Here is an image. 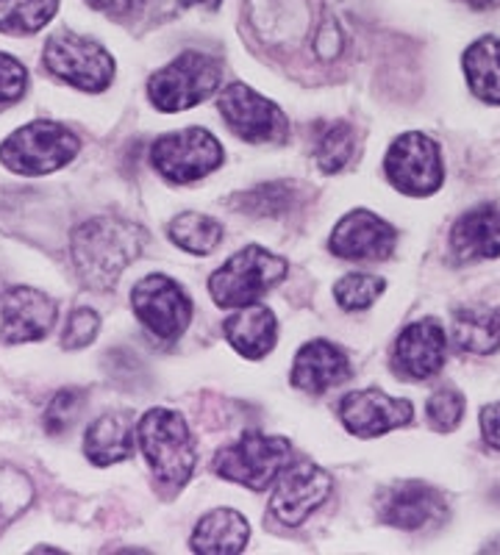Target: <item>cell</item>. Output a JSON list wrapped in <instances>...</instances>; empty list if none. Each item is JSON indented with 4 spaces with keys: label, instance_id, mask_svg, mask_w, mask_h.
Wrapping results in <instances>:
<instances>
[{
    "label": "cell",
    "instance_id": "cell-1",
    "mask_svg": "<svg viewBox=\"0 0 500 555\" xmlns=\"http://www.w3.org/2000/svg\"><path fill=\"white\" fill-rule=\"evenodd\" d=\"M148 247V231L117 215H101L73 228L70 256L81 284L95 292H112L123 272Z\"/></svg>",
    "mask_w": 500,
    "mask_h": 555
},
{
    "label": "cell",
    "instance_id": "cell-2",
    "mask_svg": "<svg viewBox=\"0 0 500 555\" xmlns=\"http://www.w3.org/2000/svg\"><path fill=\"white\" fill-rule=\"evenodd\" d=\"M137 444L158 483L172 492L190 483L197 467V444L181 411L162 405L145 411L137 423Z\"/></svg>",
    "mask_w": 500,
    "mask_h": 555
},
{
    "label": "cell",
    "instance_id": "cell-3",
    "mask_svg": "<svg viewBox=\"0 0 500 555\" xmlns=\"http://www.w3.org/2000/svg\"><path fill=\"white\" fill-rule=\"evenodd\" d=\"M81 153V137L56 120H31L0 142V167L23 178L51 176Z\"/></svg>",
    "mask_w": 500,
    "mask_h": 555
},
{
    "label": "cell",
    "instance_id": "cell-4",
    "mask_svg": "<svg viewBox=\"0 0 500 555\" xmlns=\"http://www.w3.org/2000/svg\"><path fill=\"white\" fill-rule=\"evenodd\" d=\"M42 67L64 87L87 95L106 92L115 83L117 73V62L106 44L76 31H56L44 39Z\"/></svg>",
    "mask_w": 500,
    "mask_h": 555
},
{
    "label": "cell",
    "instance_id": "cell-5",
    "mask_svg": "<svg viewBox=\"0 0 500 555\" xmlns=\"http://www.w3.org/2000/svg\"><path fill=\"white\" fill-rule=\"evenodd\" d=\"M290 272L284 256L261 245H245L231 253L209 278V295L217 309H240L259 304Z\"/></svg>",
    "mask_w": 500,
    "mask_h": 555
},
{
    "label": "cell",
    "instance_id": "cell-6",
    "mask_svg": "<svg viewBox=\"0 0 500 555\" xmlns=\"http://www.w3.org/2000/svg\"><path fill=\"white\" fill-rule=\"evenodd\" d=\"M222 83V64L201 51L178 53L148 78V101L156 112L178 114L195 108L217 95Z\"/></svg>",
    "mask_w": 500,
    "mask_h": 555
},
{
    "label": "cell",
    "instance_id": "cell-7",
    "mask_svg": "<svg viewBox=\"0 0 500 555\" xmlns=\"http://www.w3.org/2000/svg\"><path fill=\"white\" fill-rule=\"evenodd\" d=\"M290 439L261 434V430H247L240 439L217 450L211 469H215L217 478L229 480V483H240L251 492H265L290 467Z\"/></svg>",
    "mask_w": 500,
    "mask_h": 555
},
{
    "label": "cell",
    "instance_id": "cell-8",
    "mask_svg": "<svg viewBox=\"0 0 500 555\" xmlns=\"http://www.w3.org/2000/svg\"><path fill=\"white\" fill-rule=\"evenodd\" d=\"M151 167L165 178L167 183L184 186V183L203 181L217 172L226 162L222 142L203 126L178 128V131L162 133L151 145Z\"/></svg>",
    "mask_w": 500,
    "mask_h": 555
},
{
    "label": "cell",
    "instance_id": "cell-9",
    "mask_svg": "<svg viewBox=\"0 0 500 555\" xmlns=\"http://www.w3.org/2000/svg\"><path fill=\"white\" fill-rule=\"evenodd\" d=\"M384 176L406 197H431L445 186V156L437 139L406 131L384 156Z\"/></svg>",
    "mask_w": 500,
    "mask_h": 555
},
{
    "label": "cell",
    "instance_id": "cell-10",
    "mask_svg": "<svg viewBox=\"0 0 500 555\" xmlns=\"http://www.w3.org/2000/svg\"><path fill=\"white\" fill-rule=\"evenodd\" d=\"M217 112L229 131L247 145H284L290 139L284 108L242 81L229 83L217 95Z\"/></svg>",
    "mask_w": 500,
    "mask_h": 555
},
{
    "label": "cell",
    "instance_id": "cell-11",
    "mask_svg": "<svg viewBox=\"0 0 500 555\" xmlns=\"http://www.w3.org/2000/svg\"><path fill=\"white\" fill-rule=\"evenodd\" d=\"M131 309L142 328L162 341H176L195 314L184 286L165 272H151L131 286Z\"/></svg>",
    "mask_w": 500,
    "mask_h": 555
},
{
    "label": "cell",
    "instance_id": "cell-12",
    "mask_svg": "<svg viewBox=\"0 0 500 555\" xmlns=\"http://www.w3.org/2000/svg\"><path fill=\"white\" fill-rule=\"evenodd\" d=\"M331 489L334 480L315 461H290V467L279 475L272 489L270 517L286 528H298L329 503Z\"/></svg>",
    "mask_w": 500,
    "mask_h": 555
},
{
    "label": "cell",
    "instance_id": "cell-13",
    "mask_svg": "<svg viewBox=\"0 0 500 555\" xmlns=\"http://www.w3.org/2000/svg\"><path fill=\"white\" fill-rule=\"evenodd\" d=\"M59 300L37 286L14 284L0 297V341L31 345L56 328Z\"/></svg>",
    "mask_w": 500,
    "mask_h": 555
},
{
    "label": "cell",
    "instance_id": "cell-14",
    "mask_svg": "<svg viewBox=\"0 0 500 555\" xmlns=\"http://www.w3.org/2000/svg\"><path fill=\"white\" fill-rule=\"evenodd\" d=\"M375 514L389 528L414 533L439 522L448 514V500L425 480H395L375 498Z\"/></svg>",
    "mask_w": 500,
    "mask_h": 555
},
{
    "label": "cell",
    "instance_id": "cell-15",
    "mask_svg": "<svg viewBox=\"0 0 500 555\" xmlns=\"http://www.w3.org/2000/svg\"><path fill=\"white\" fill-rule=\"evenodd\" d=\"M448 359V334L434 317L409 322L393 345V373L412 384L437 378Z\"/></svg>",
    "mask_w": 500,
    "mask_h": 555
},
{
    "label": "cell",
    "instance_id": "cell-16",
    "mask_svg": "<svg viewBox=\"0 0 500 555\" xmlns=\"http://www.w3.org/2000/svg\"><path fill=\"white\" fill-rule=\"evenodd\" d=\"M336 411H339L345 430L359 436V439H375V436H384L389 430L406 428L414 420L412 400L395 398L379 386L348 391V395H343Z\"/></svg>",
    "mask_w": 500,
    "mask_h": 555
},
{
    "label": "cell",
    "instance_id": "cell-17",
    "mask_svg": "<svg viewBox=\"0 0 500 555\" xmlns=\"http://www.w3.org/2000/svg\"><path fill=\"white\" fill-rule=\"evenodd\" d=\"M398 231L375 211L354 208L334 225L329 236L331 256L343 261H386L395 256Z\"/></svg>",
    "mask_w": 500,
    "mask_h": 555
},
{
    "label": "cell",
    "instance_id": "cell-18",
    "mask_svg": "<svg viewBox=\"0 0 500 555\" xmlns=\"http://www.w3.org/2000/svg\"><path fill=\"white\" fill-rule=\"evenodd\" d=\"M448 250L459 264L500 259V208L495 203H478L462 211L450 225Z\"/></svg>",
    "mask_w": 500,
    "mask_h": 555
},
{
    "label": "cell",
    "instance_id": "cell-19",
    "mask_svg": "<svg viewBox=\"0 0 500 555\" xmlns=\"http://www.w3.org/2000/svg\"><path fill=\"white\" fill-rule=\"evenodd\" d=\"M350 375H354V366H350V356L345 353V347L331 339H311L295 353L290 384L306 395H323V391L345 384Z\"/></svg>",
    "mask_w": 500,
    "mask_h": 555
},
{
    "label": "cell",
    "instance_id": "cell-20",
    "mask_svg": "<svg viewBox=\"0 0 500 555\" xmlns=\"http://www.w3.org/2000/svg\"><path fill=\"white\" fill-rule=\"evenodd\" d=\"M137 444V420L133 411L115 409L98 414L92 423L84 428L81 450L84 459L92 467H115L133 455Z\"/></svg>",
    "mask_w": 500,
    "mask_h": 555
},
{
    "label": "cell",
    "instance_id": "cell-21",
    "mask_svg": "<svg viewBox=\"0 0 500 555\" xmlns=\"http://www.w3.org/2000/svg\"><path fill=\"white\" fill-rule=\"evenodd\" d=\"M222 334L242 359L259 361L279 341V320L261 304L240 306V309H231V314L226 317Z\"/></svg>",
    "mask_w": 500,
    "mask_h": 555
},
{
    "label": "cell",
    "instance_id": "cell-22",
    "mask_svg": "<svg viewBox=\"0 0 500 555\" xmlns=\"http://www.w3.org/2000/svg\"><path fill=\"white\" fill-rule=\"evenodd\" d=\"M251 542V525L245 514L234 508H215L197 519L190 537L192 553L201 555H236Z\"/></svg>",
    "mask_w": 500,
    "mask_h": 555
},
{
    "label": "cell",
    "instance_id": "cell-23",
    "mask_svg": "<svg viewBox=\"0 0 500 555\" xmlns=\"http://www.w3.org/2000/svg\"><path fill=\"white\" fill-rule=\"evenodd\" d=\"M453 345L470 356H495L500 350V306H462L450 322Z\"/></svg>",
    "mask_w": 500,
    "mask_h": 555
},
{
    "label": "cell",
    "instance_id": "cell-24",
    "mask_svg": "<svg viewBox=\"0 0 500 555\" xmlns=\"http://www.w3.org/2000/svg\"><path fill=\"white\" fill-rule=\"evenodd\" d=\"M462 73L467 89L487 106H500V37L484 34L462 53Z\"/></svg>",
    "mask_w": 500,
    "mask_h": 555
},
{
    "label": "cell",
    "instance_id": "cell-25",
    "mask_svg": "<svg viewBox=\"0 0 500 555\" xmlns=\"http://www.w3.org/2000/svg\"><path fill=\"white\" fill-rule=\"evenodd\" d=\"M304 201V183L298 181H267L254 190L236 192L229 197V206L236 215L256 217V220H279L292 215Z\"/></svg>",
    "mask_w": 500,
    "mask_h": 555
},
{
    "label": "cell",
    "instance_id": "cell-26",
    "mask_svg": "<svg viewBox=\"0 0 500 555\" xmlns=\"http://www.w3.org/2000/svg\"><path fill=\"white\" fill-rule=\"evenodd\" d=\"M222 222L203 211H181L167 225V236L178 250L190 253V256H211L222 245Z\"/></svg>",
    "mask_w": 500,
    "mask_h": 555
},
{
    "label": "cell",
    "instance_id": "cell-27",
    "mask_svg": "<svg viewBox=\"0 0 500 555\" xmlns=\"http://www.w3.org/2000/svg\"><path fill=\"white\" fill-rule=\"evenodd\" d=\"M311 156L329 176L343 172L356 156V131L345 120H323L311 133Z\"/></svg>",
    "mask_w": 500,
    "mask_h": 555
},
{
    "label": "cell",
    "instance_id": "cell-28",
    "mask_svg": "<svg viewBox=\"0 0 500 555\" xmlns=\"http://www.w3.org/2000/svg\"><path fill=\"white\" fill-rule=\"evenodd\" d=\"M62 0H0V34L34 37L53 23Z\"/></svg>",
    "mask_w": 500,
    "mask_h": 555
},
{
    "label": "cell",
    "instance_id": "cell-29",
    "mask_svg": "<svg viewBox=\"0 0 500 555\" xmlns=\"http://www.w3.org/2000/svg\"><path fill=\"white\" fill-rule=\"evenodd\" d=\"M89 391L81 386H64L48 400L42 411V428L48 436H67L81 420V411L87 409Z\"/></svg>",
    "mask_w": 500,
    "mask_h": 555
},
{
    "label": "cell",
    "instance_id": "cell-30",
    "mask_svg": "<svg viewBox=\"0 0 500 555\" xmlns=\"http://www.w3.org/2000/svg\"><path fill=\"white\" fill-rule=\"evenodd\" d=\"M386 292V281L373 272H348L334 284V300L343 311H368Z\"/></svg>",
    "mask_w": 500,
    "mask_h": 555
},
{
    "label": "cell",
    "instance_id": "cell-31",
    "mask_svg": "<svg viewBox=\"0 0 500 555\" xmlns=\"http://www.w3.org/2000/svg\"><path fill=\"white\" fill-rule=\"evenodd\" d=\"M467 398L457 386H439L425 400V423L434 434H453L464 423Z\"/></svg>",
    "mask_w": 500,
    "mask_h": 555
},
{
    "label": "cell",
    "instance_id": "cell-32",
    "mask_svg": "<svg viewBox=\"0 0 500 555\" xmlns=\"http://www.w3.org/2000/svg\"><path fill=\"white\" fill-rule=\"evenodd\" d=\"M34 500V486L26 473L0 464V530L9 528L17 517L26 514Z\"/></svg>",
    "mask_w": 500,
    "mask_h": 555
},
{
    "label": "cell",
    "instance_id": "cell-33",
    "mask_svg": "<svg viewBox=\"0 0 500 555\" xmlns=\"http://www.w3.org/2000/svg\"><path fill=\"white\" fill-rule=\"evenodd\" d=\"M98 334H101V314L89 306H78L64 322L59 345L62 350H84L98 339Z\"/></svg>",
    "mask_w": 500,
    "mask_h": 555
},
{
    "label": "cell",
    "instance_id": "cell-34",
    "mask_svg": "<svg viewBox=\"0 0 500 555\" xmlns=\"http://www.w3.org/2000/svg\"><path fill=\"white\" fill-rule=\"evenodd\" d=\"M28 92V67L12 53L0 51V112L17 106Z\"/></svg>",
    "mask_w": 500,
    "mask_h": 555
},
{
    "label": "cell",
    "instance_id": "cell-35",
    "mask_svg": "<svg viewBox=\"0 0 500 555\" xmlns=\"http://www.w3.org/2000/svg\"><path fill=\"white\" fill-rule=\"evenodd\" d=\"M103 370H108L112 380H117L120 386H133L137 375H142L140 359L131 353V350H112V353L103 359Z\"/></svg>",
    "mask_w": 500,
    "mask_h": 555
},
{
    "label": "cell",
    "instance_id": "cell-36",
    "mask_svg": "<svg viewBox=\"0 0 500 555\" xmlns=\"http://www.w3.org/2000/svg\"><path fill=\"white\" fill-rule=\"evenodd\" d=\"M92 12L103 14L108 20H117V23H128V20L140 17L145 12L148 0H84Z\"/></svg>",
    "mask_w": 500,
    "mask_h": 555
},
{
    "label": "cell",
    "instance_id": "cell-37",
    "mask_svg": "<svg viewBox=\"0 0 500 555\" xmlns=\"http://www.w3.org/2000/svg\"><path fill=\"white\" fill-rule=\"evenodd\" d=\"M478 425H482L484 444L500 453V400L484 405L482 414H478Z\"/></svg>",
    "mask_w": 500,
    "mask_h": 555
},
{
    "label": "cell",
    "instance_id": "cell-38",
    "mask_svg": "<svg viewBox=\"0 0 500 555\" xmlns=\"http://www.w3.org/2000/svg\"><path fill=\"white\" fill-rule=\"evenodd\" d=\"M343 44H345L343 31H339L334 23H325L315 37V53L320 59H336L339 53H343Z\"/></svg>",
    "mask_w": 500,
    "mask_h": 555
},
{
    "label": "cell",
    "instance_id": "cell-39",
    "mask_svg": "<svg viewBox=\"0 0 500 555\" xmlns=\"http://www.w3.org/2000/svg\"><path fill=\"white\" fill-rule=\"evenodd\" d=\"M220 3L222 0H170V7L178 9V12H184V9H211L215 12Z\"/></svg>",
    "mask_w": 500,
    "mask_h": 555
},
{
    "label": "cell",
    "instance_id": "cell-40",
    "mask_svg": "<svg viewBox=\"0 0 500 555\" xmlns=\"http://www.w3.org/2000/svg\"><path fill=\"white\" fill-rule=\"evenodd\" d=\"M457 3H462L470 12H500V0H457Z\"/></svg>",
    "mask_w": 500,
    "mask_h": 555
},
{
    "label": "cell",
    "instance_id": "cell-41",
    "mask_svg": "<svg viewBox=\"0 0 500 555\" xmlns=\"http://www.w3.org/2000/svg\"><path fill=\"white\" fill-rule=\"evenodd\" d=\"M484 553H500V537L498 539H492V542L489 544H484Z\"/></svg>",
    "mask_w": 500,
    "mask_h": 555
},
{
    "label": "cell",
    "instance_id": "cell-42",
    "mask_svg": "<svg viewBox=\"0 0 500 555\" xmlns=\"http://www.w3.org/2000/svg\"><path fill=\"white\" fill-rule=\"evenodd\" d=\"M34 553H62V550H59V547H42V544H39V547H34Z\"/></svg>",
    "mask_w": 500,
    "mask_h": 555
}]
</instances>
